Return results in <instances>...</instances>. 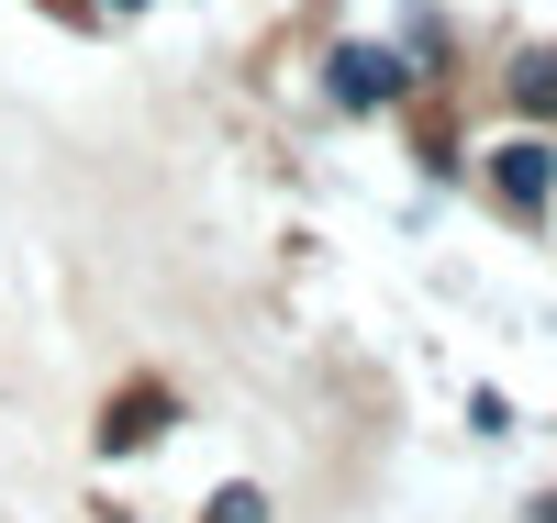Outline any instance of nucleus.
<instances>
[{"label": "nucleus", "instance_id": "f257e3e1", "mask_svg": "<svg viewBox=\"0 0 557 523\" xmlns=\"http://www.w3.org/2000/svg\"><path fill=\"white\" fill-rule=\"evenodd\" d=\"M335 101L346 112H380V101H401V57H380V45H335Z\"/></svg>", "mask_w": 557, "mask_h": 523}, {"label": "nucleus", "instance_id": "7ed1b4c3", "mask_svg": "<svg viewBox=\"0 0 557 523\" xmlns=\"http://www.w3.org/2000/svg\"><path fill=\"white\" fill-rule=\"evenodd\" d=\"M513 112H557V45L513 57Z\"/></svg>", "mask_w": 557, "mask_h": 523}, {"label": "nucleus", "instance_id": "39448f33", "mask_svg": "<svg viewBox=\"0 0 557 523\" xmlns=\"http://www.w3.org/2000/svg\"><path fill=\"white\" fill-rule=\"evenodd\" d=\"M112 12H134V0H112Z\"/></svg>", "mask_w": 557, "mask_h": 523}, {"label": "nucleus", "instance_id": "f03ea898", "mask_svg": "<svg viewBox=\"0 0 557 523\" xmlns=\"http://www.w3.org/2000/svg\"><path fill=\"white\" fill-rule=\"evenodd\" d=\"M491 189H502L513 212H546V189H557V157H546V146H502V157H491Z\"/></svg>", "mask_w": 557, "mask_h": 523}, {"label": "nucleus", "instance_id": "20e7f679", "mask_svg": "<svg viewBox=\"0 0 557 523\" xmlns=\"http://www.w3.org/2000/svg\"><path fill=\"white\" fill-rule=\"evenodd\" d=\"M212 523H268V501H257V490H223V501H212Z\"/></svg>", "mask_w": 557, "mask_h": 523}]
</instances>
